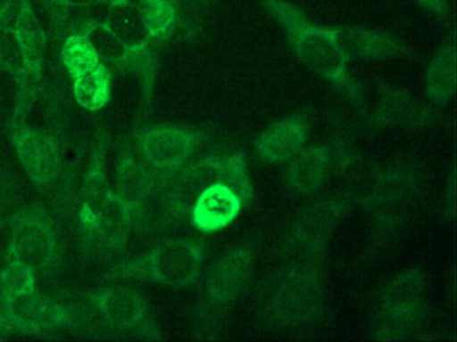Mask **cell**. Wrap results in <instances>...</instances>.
Returning a JSON list of instances; mask_svg holds the SVG:
<instances>
[{
	"label": "cell",
	"mask_w": 457,
	"mask_h": 342,
	"mask_svg": "<svg viewBox=\"0 0 457 342\" xmlns=\"http://www.w3.org/2000/svg\"><path fill=\"white\" fill-rule=\"evenodd\" d=\"M349 205L346 195L320 198L286 224L275 246L277 265L258 288L264 325L298 336L322 322L328 245Z\"/></svg>",
	"instance_id": "cell-1"
},
{
	"label": "cell",
	"mask_w": 457,
	"mask_h": 342,
	"mask_svg": "<svg viewBox=\"0 0 457 342\" xmlns=\"http://www.w3.org/2000/svg\"><path fill=\"white\" fill-rule=\"evenodd\" d=\"M168 222L187 221L204 234L237 221L255 197L243 150L215 151L159 181Z\"/></svg>",
	"instance_id": "cell-2"
},
{
	"label": "cell",
	"mask_w": 457,
	"mask_h": 342,
	"mask_svg": "<svg viewBox=\"0 0 457 342\" xmlns=\"http://www.w3.org/2000/svg\"><path fill=\"white\" fill-rule=\"evenodd\" d=\"M285 32L296 58L330 83L350 103L360 106L365 91L349 69L350 61L337 45L328 26L314 23L298 5L288 0H258Z\"/></svg>",
	"instance_id": "cell-3"
},
{
	"label": "cell",
	"mask_w": 457,
	"mask_h": 342,
	"mask_svg": "<svg viewBox=\"0 0 457 342\" xmlns=\"http://www.w3.org/2000/svg\"><path fill=\"white\" fill-rule=\"evenodd\" d=\"M428 313L427 278L411 267L390 278L377 297L370 334L382 342L406 341L424 326Z\"/></svg>",
	"instance_id": "cell-4"
},
{
	"label": "cell",
	"mask_w": 457,
	"mask_h": 342,
	"mask_svg": "<svg viewBox=\"0 0 457 342\" xmlns=\"http://www.w3.org/2000/svg\"><path fill=\"white\" fill-rule=\"evenodd\" d=\"M255 267V256L250 245H239L224 253L215 262L204 281L202 298L195 312V330L213 339L219 333L240 297L247 290Z\"/></svg>",
	"instance_id": "cell-5"
},
{
	"label": "cell",
	"mask_w": 457,
	"mask_h": 342,
	"mask_svg": "<svg viewBox=\"0 0 457 342\" xmlns=\"http://www.w3.org/2000/svg\"><path fill=\"white\" fill-rule=\"evenodd\" d=\"M419 191V173L406 163H390L371 175L361 197V206L379 237L401 229L413 211Z\"/></svg>",
	"instance_id": "cell-6"
},
{
	"label": "cell",
	"mask_w": 457,
	"mask_h": 342,
	"mask_svg": "<svg viewBox=\"0 0 457 342\" xmlns=\"http://www.w3.org/2000/svg\"><path fill=\"white\" fill-rule=\"evenodd\" d=\"M205 253L207 243L199 238H172L122 267V273L159 285L187 288L202 278Z\"/></svg>",
	"instance_id": "cell-7"
},
{
	"label": "cell",
	"mask_w": 457,
	"mask_h": 342,
	"mask_svg": "<svg viewBox=\"0 0 457 342\" xmlns=\"http://www.w3.org/2000/svg\"><path fill=\"white\" fill-rule=\"evenodd\" d=\"M79 221L87 234L105 248H120L133 224L127 208L106 183L100 168H96L87 179Z\"/></svg>",
	"instance_id": "cell-8"
},
{
	"label": "cell",
	"mask_w": 457,
	"mask_h": 342,
	"mask_svg": "<svg viewBox=\"0 0 457 342\" xmlns=\"http://www.w3.org/2000/svg\"><path fill=\"white\" fill-rule=\"evenodd\" d=\"M57 251L54 227L41 206H26L15 214L10 224V259L44 272L57 258Z\"/></svg>",
	"instance_id": "cell-9"
},
{
	"label": "cell",
	"mask_w": 457,
	"mask_h": 342,
	"mask_svg": "<svg viewBox=\"0 0 457 342\" xmlns=\"http://www.w3.org/2000/svg\"><path fill=\"white\" fill-rule=\"evenodd\" d=\"M137 142L145 165L162 176L172 175L192 162L200 143L191 128L170 125L144 128Z\"/></svg>",
	"instance_id": "cell-10"
},
{
	"label": "cell",
	"mask_w": 457,
	"mask_h": 342,
	"mask_svg": "<svg viewBox=\"0 0 457 342\" xmlns=\"http://www.w3.org/2000/svg\"><path fill=\"white\" fill-rule=\"evenodd\" d=\"M436 107L428 106L405 88L379 85L377 104L369 123L382 130L419 131L435 119Z\"/></svg>",
	"instance_id": "cell-11"
},
{
	"label": "cell",
	"mask_w": 457,
	"mask_h": 342,
	"mask_svg": "<svg viewBox=\"0 0 457 342\" xmlns=\"http://www.w3.org/2000/svg\"><path fill=\"white\" fill-rule=\"evenodd\" d=\"M14 29L23 58L22 82L18 86V114L26 106L41 79L46 53L47 37L31 0L18 2Z\"/></svg>",
	"instance_id": "cell-12"
},
{
	"label": "cell",
	"mask_w": 457,
	"mask_h": 342,
	"mask_svg": "<svg viewBox=\"0 0 457 342\" xmlns=\"http://www.w3.org/2000/svg\"><path fill=\"white\" fill-rule=\"evenodd\" d=\"M341 144L320 143L306 146L287 163L285 182L291 191L312 195L320 191L337 166L350 163L352 155L345 154Z\"/></svg>",
	"instance_id": "cell-13"
},
{
	"label": "cell",
	"mask_w": 457,
	"mask_h": 342,
	"mask_svg": "<svg viewBox=\"0 0 457 342\" xmlns=\"http://www.w3.org/2000/svg\"><path fill=\"white\" fill-rule=\"evenodd\" d=\"M337 45L350 61H385V59L413 58L416 55L411 45L398 37L360 26H328Z\"/></svg>",
	"instance_id": "cell-14"
},
{
	"label": "cell",
	"mask_w": 457,
	"mask_h": 342,
	"mask_svg": "<svg viewBox=\"0 0 457 342\" xmlns=\"http://www.w3.org/2000/svg\"><path fill=\"white\" fill-rule=\"evenodd\" d=\"M92 302L105 322L117 330L154 334L148 305L130 288H105L93 294Z\"/></svg>",
	"instance_id": "cell-15"
},
{
	"label": "cell",
	"mask_w": 457,
	"mask_h": 342,
	"mask_svg": "<svg viewBox=\"0 0 457 342\" xmlns=\"http://www.w3.org/2000/svg\"><path fill=\"white\" fill-rule=\"evenodd\" d=\"M109 29L121 40L122 45L138 59L145 71L154 79L156 63L152 53L154 37L141 16L140 10L130 0H109L105 20Z\"/></svg>",
	"instance_id": "cell-16"
},
{
	"label": "cell",
	"mask_w": 457,
	"mask_h": 342,
	"mask_svg": "<svg viewBox=\"0 0 457 342\" xmlns=\"http://www.w3.org/2000/svg\"><path fill=\"white\" fill-rule=\"evenodd\" d=\"M14 143L26 174L36 186H47L57 175L61 154L57 141L45 131L15 126Z\"/></svg>",
	"instance_id": "cell-17"
},
{
	"label": "cell",
	"mask_w": 457,
	"mask_h": 342,
	"mask_svg": "<svg viewBox=\"0 0 457 342\" xmlns=\"http://www.w3.org/2000/svg\"><path fill=\"white\" fill-rule=\"evenodd\" d=\"M309 122L303 115H293L272 123L253 142L256 154L270 165H282L295 158L309 141Z\"/></svg>",
	"instance_id": "cell-18"
},
{
	"label": "cell",
	"mask_w": 457,
	"mask_h": 342,
	"mask_svg": "<svg viewBox=\"0 0 457 342\" xmlns=\"http://www.w3.org/2000/svg\"><path fill=\"white\" fill-rule=\"evenodd\" d=\"M12 330H52L71 325L73 314L68 307L57 302L31 294L4 309Z\"/></svg>",
	"instance_id": "cell-19"
},
{
	"label": "cell",
	"mask_w": 457,
	"mask_h": 342,
	"mask_svg": "<svg viewBox=\"0 0 457 342\" xmlns=\"http://www.w3.org/2000/svg\"><path fill=\"white\" fill-rule=\"evenodd\" d=\"M157 175L144 163L137 162L129 151L122 152L117 167V189L132 222L140 216L144 206L154 194Z\"/></svg>",
	"instance_id": "cell-20"
},
{
	"label": "cell",
	"mask_w": 457,
	"mask_h": 342,
	"mask_svg": "<svg viewBox=\"0 0 457 342\" xmlns=\"http://www.w3.org/2000/svg\"><path fill=\"white\" fill-rule=\"evenodd\" d=\"M81 31L87 35L104 63L112 64V66L122 69H129V71H135L141 75L144 86H145L146 96L149 99L152 88H154V77L145 71L143 64L122 45L121 40L106 27V24L104 21H100V23L92 21V23L87 24Z\"/></svg>",
	"instance_id": "cell-21"
},
{
	"label": "cell",
	"mask_w": 457,
	"mask_h": 342,
	"mask_svg": "<svg viewBox=\"0 0 457 342\" xmlns=\"http://www.w3.org/2000/svg\"><path fill=\"white\" fill-rule=\"evenodd\" d=\"M456 53L453 40H446L428 64L425 85L433 107L443 109L456 93Z\"/></svg>",
	"instance_id": "cell-22"
},
{
	"label": "cell",
	"mask_w": 457,
	"mask_h": 342,
	"mask_svg": "<svg viewBox=\"0 0 457 342\" xmlns=\"http://www.w3.org/2000/svg\"><path fill=\"white\" fill-rule=\"evenodd\" d=\"M77 103L87 111H100L111 101L112 72L104 61L71 77Z\"/></svg>",
	"instance_id": "cell-23"
},
{
	"label": "cell",
	"mask_w": 457,
	"mask_h": 342,
	"mask_svg": "<svg viewBox=\"0 0 457 342\" xmlns=\"http://www.w3.org/2000/svg\"><path fill=\"white\" fill-rule=\"evenodd\" d=\"M37 291V272L17 259H10L0 273V301L4 309Z\"/></svg>",
	"instance_id": "cell-24"
},
{
	"label": "cell",
	"mask_w": 457,
	"mask_h": 342,
	"mask_svg": "<svg viewBox=\"0 0 457 342\" xmlns=\"http://www.w3.org/2000/svg\"><path fill=\"white\" fill-rule=\"evenodd\" d=\"M137 7L154 40L170 37L179 16L175 0H138Z\"/></svg>",
	"instance_id": "cell-25"
},
{
	"label": "cell",
	"mask_w": 457,
	"mask_h": 342,
	"mask_svg": "<svg viewBox=\"0 0 457 342\" xmlns=\"http://www.w3.org/2000/svg\"><path fill=\"white\" fill-rule=\"evenodd\" d=\"M61 61L71 77L103 61L82 31L66 37L61 50Z\"/></svg>",
	"instance_id": "cell-26"
},
{
	"label": "cell",
	"mask_w": 457,
	"mask_h": 342,
	"mask_svg": "<svg viewBox=\"0 0 457 342\" xmlns=\"http://www.w3.org/2000/svg\"><path fill=\"white\" fill-rule=\"evenodd\" d=\"M0 67L14 77L17 87L22 82L23 58L14 26H0Z\"/></svg>",
	"instance_id": "cell-27"
},
{
	"label": "cell",
	"mask_w": 457,
	"mask_h": 342,
	"mask_svg": "<svg viewBox=\"0 0 457 342\" xmlns=\"http://www.w3.org/2000/svg\"><path fill=\"white\" fill-rule=\"evenodd\" d=\"M444 208H445L444 214H445L446 218L448 216L454 218V213H456V173H454V170L452 171L448 178V183H446Z\"/></svg>",
	"instance_id": "cell-28"
},
{
	"label": "cell",
	"mask_w": 457,
	"mask_h": 342,
	"mask_svg": "<svg viewBox=\"0 0 457 342\" xmlns=\"http://www.w3.org/2000/svg\"><path fill=\"white\" fill-rule=\"evenodd\" d=\"M420 4L427 7L428 10L432 11L433 13L438 16H446L449 13L448 4L446 0H417Z\"/></svg>",
	"instance_id": "cell-29"
},
{
	"label": "cell",
	"mask_w": 457,
	"mask_h": 342,
	"mask_svg": "<svg viewBox=\"0 0 457 342\" xmlns=\"http://www.w3.org/2000/svg\"><path fill=\"white\" fill-rule=\"evenodd\" d=\"M15 5H17V0H0V26L10 24Z\"/></svg>",
	"instance_id": "cell-30"
},
{
	"label": "cell",
	"mask_w": 457,
	"mask_h": 342,
	"mask_svg": "<svg viewBox=\"0 0 457 342\" xmlns=\"http://www.w3.org/2000/svg\"><path fill=\"white\" fill-rule=\"evenodd\" d=\"M109 0H66L68 7L84 8L93 7V5L103 4L106 3L108 4Z\"/></svg>",
	"instance_id": "cell-31"
},
{
	"label": "cell",
	"mask_w": 457,
	"mask_h": 342,
	"mask_svg": "<svg viewBox=\"0 0 457 342\" xmlns=\"http://www.w3.org/2000/svg\"><path fill=\"white\" fill-rule=\"evenodd\" d=\"M52 12L65 13L68 11L66 0H46Z\"/></svg>",
	"instance_id": "cell-32"
},
{
	"label": "cell",
	"mask_w": 457,
	"mask_h": 342,
	"mask_svg": "<svg viewBox=\"0 0 457 342\" xmlns=\"http://www.w3.org/2000/svg\"><path fill=\"white\" fill-rule=\"evenodd\" d=\"M6 330H12L9 317H7L6 312L0 310V333H4Z\"/></svg>",
	"instance_id": "cell-33"
},
{
	"label": "cell",
	"mask_w": 457,
	"mask_h": 342,
	"mask_svg": "<svg viewBox=\"0 0 457 342\" xmlns=\"http://www.w3.org/2000/svg\"><path fill=\"white\" fill-rule=\"evenodd\" d=\"M205 2H208V0H205Z\"/></svg>",
	"instance_id": "cell-34"
}]
</instances>
